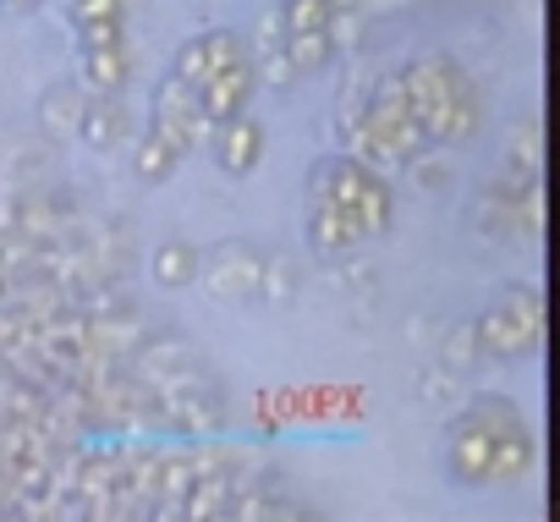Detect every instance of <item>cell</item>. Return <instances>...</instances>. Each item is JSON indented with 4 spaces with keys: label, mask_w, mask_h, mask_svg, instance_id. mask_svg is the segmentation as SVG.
<instances>
[{
    "label": "cell",
    "mask_w": 560,
    "mask_h": 522,
    "mask_svg": "<svg viewBox=\"0 0 560 522\" xmlns=\"http://www.w3.org/2000/svg\"><path fill=\"white\" fill-rule=\"evenodd\" d=\"M401 89L429 143H462L478 132V89L451 56H418L412 67H401Z\"/></svg>",
    "instance_id": "6da1fadb"
},
{
    "label": "cell",
    "mask_w": 560,
    "mask_h": 522,
    "mask_svg": "<svg viewBox=\"0 0 560 522\" xmlns=\"http://www.w3.org/2000/svg\"><path fill=\"white\" fill-rule=\"evenodd\" d=\"M522 413L505 396H478L467 413H456L451 434H445V462L456 484H489V462H494V434L505 424H516Z\"/></svg>",
    "instance_id": "7a4b0ae2"
},
{
    "label": "cell",
    "mask_w": 560,
    "mask_h": 522,
    "mask_svg": "<svg viewBox=\"0 0 560 522\" xmlns=\"http://www.w3.org/2000/svg\"><path fill=\"white\" fill-rule=\"evenodd\" d=\"M472 330H478V352H489L494 363H522L544 336V298L533 287H511Z\"/></svg>",
    "instance_id": "3957f363"
},
{
    "label": "cell",
    "mask_w": 560,
    "mask_h": 522,
    "mask_svg": "<svg viewBox=\"0 0 560 522\" xmlns=\"http://www.w3.org/2000/svg\"><path fill=\"white\" fill-rule=\"evenodd\" d=\"M154 127H160L182 154H187V149H198V143L214 132V127L203 121V111H198V89H192V83H182L176 72L154 89Z\"/></svg>",
    "instance_id": "277c9868"
},
{
    "label": "cell",
    "mask_w": 560,
    "mask_h": 522,
    "mask_svg": "<svg viewBox=\"0 0 560 522\" xmlns=\"http://www.w3.org/2000/svg\"><path fill=\"white\" fill-rule=\"evenodd\" d=\"M380 171L363 165L358 154H330L308 171V204H341V209H358L363 187L374 182Z\"/></svg>",
    "instance_id": "5b68a950"
},
{
    "label": "cell",
    "mask_w": 560,
    "mask_h": 522,
    "mask_svg": "<svg viewBox=\"0 0 560 522\" xmlns=\"http://www.w3.org/2000/svg\"><path fill=\"white\" fill-rule=\"evenodd\" d=\"M253 83H258V67L242 56V61H231V67H220L209 83H198V111H203V121L209 127H220V121H231V116H242L247 111V100H253Z\"/></svg>",
    "instance_id": "8992f818"
},
{
    "label": "cell",
    "mask_w": 560,
    "mask_h": 522,
    "mask_svg": "<svg viewBox=\"0 0 560 522\" xmlns=\"http://www.w3.org/2000/svg\"><path fill=\"white\" fill-rule=\"evenodd\" d=\"M231 61H242V39L231 34V28H209V34H198V39H187L182 50H176V78L182 83H209L220 67H231Z\"/></svg>",
    "instance_id": "52a82bcc"
},
{
    "label": "cell",
    "mask_w": 560,
    "mask_h": 522,
    "mask_svg": "<svg viewBox=\"0 0 560 522\" xmlns=\"http://www.w3.org/2000/svg\"><path fill=\"white\" fill-rule=\"evenodd\" d=\"M363 220L358 209H341V204H308V247L319 258H347L352 247H363Z\"/></svg>",
    "instance_id": "ba28073f"
},
{
    "label": "cell",
    "mask_w": 560,
    "mask_h": 522,
    "mask_svg": "<svg viewBox=\"0 0 560 522\" xmlns=\"http://www.w3.org/2000/svg\"><path fill=\"white\" fill-rule=\"evenodd\" d=\"M209 138H214V160H220L225 176H247V171L264 160V127H258L247 111L231 116V121H220Z\"/></svg>",
    "instance_id": "9c48e42d"
},
{
    "label": "cell",
    "mask_w": 560,
    "mask_h": 522,
    "mask_svg": "<svg viewBox=\"0 0 560 522\" xmlns=\"http://www.w3.org/2000/svg\"><path fill=\"white\" fill-rule=\"evenodd\" d=\"M258 270H264V258H258L253 247H242V242H225V247L209 253V287H214L220 298H247V292H258Z\"/></svg>",
    "instance_id": "30bf717a"
},
{
    "label": "cell",
    "mask_w": 560,
    "mask_h": 522,
    "mask_svg": "<svg viewBox=\"0 0 560 522\" xmlns=\"http://www.w3.org/2000/svg\"><path fill=\"white\" fill-rule=\"evenodd\" d=\"M533 467V434H527V424L516 418V424H505L500 434H494V462H489V484L500 478V484H511V478H522Z\"/></svg>",
    "instance_id": "8fae6325"
},
{
    "label": "cell",
    "mask_w": 560,
    "mask_h": 522,
    "mask_svg": "<svg viewBox=\"0 0 560 522\" xmlns=\"http://www.w3.org/2000/svg\"><path fill=\"white\" fill-rule=\"evenodd\" d=\"M121 132H127V111L116 105V100H83V116H78V138L83 143H94V149H116L121 143Z\"/></svg>",
    "instance_id": "7c38bea8"
},
{
    "label": "cell",
    "mask_w": 560,
    "mask_h": 522,
    "mask_svg": "<svg viewBox=\"0 0 560 522\" xmlns=\"http://www.w3.org/2000/svg\"><path fill=\"white\" fill-rule=\"evenodd\" d=\"M127 45H100V50H83V83L94 94H121L127 83Z\"/></svg>",
    "instance_id": "4fadbf2b"
},
{
    "label": "cell",
    "mask_w": 560,
    "mask_h": 522,
    "mask_svg": "<svg viewBox=\"0 0 560 522\" xmlns=\"http://www.w3.org/2000/svg\"><path fill=\"white\" fill-rule=\"evenodd\" d=\"M280 56L292 61V72H298V78H308V72H319V67L336 56V34H330V28H314V34H287V39H280Z\"/></svg>",
    "instance_id": "5bb4252c"
},
{
    "label": "cell",
    "mask_w": 560,
    "mask_h": 522,
    "mask_svg": "<svg viewBox=\"0 0 560 522\" xmlns=\"http://www.w3.org/2000/svg\"><path fill=\"white\" fill-rule=\"evenodd\" d=\"M198 276V247L187 242H160L154 247V281L160 287H187Z\"/></svg>",
    "instance_id": "9a60e30c"
},
{
    "label": "cell",
    "mask_w": 560,
    "mask_h": 522,
    "mask_svg": "<svg viewBox=\"0 0 560 522\" xmlns=\"http://www.w3.org/2000/svg\"><path fill=\"white\" fill-rule=\"evenodd\" d=\"M336 0H280V28L287 34H314V28H330L336 23Z\"/></svg>",
    "instance_id": "2e32d148"
},
{
    "label": "cell",
    "mask_w": 560,
    "mask_h": 522,
    "mask_svg": "<svg viewBox=\"0 0 560 522\" xmlns=\"http://www.w3.org/2000/svg\"><path fill=\"white\" fill-rule=\"evenodd\" d=\"M176 160H182V149H176L160 127H149V138L138 143V160H132V165H138L143 182H165V176L176 171Z\"/></svg>",
    "instance_id": "e0dca14e"
},
{
    "label": "cell",
    "mask_w": 560,
    "mask_h": 522,
    "mask_svg": "<svg viewBox=\"0 0 560 522\" xmlns=\"http://www.w3.org/2000/svg\"><path fill=\"white\" fill-rule=\"evenodd\" d=\"M78 116H83L78 89H50L45 105H39V121H45V132H56V138H78Z\"/></svg>",
    "instance_id": "ac0fdd59"
},
{
    "label": "cell",
    "mask_w": 560,
    "mask_h": 522,
    "mask_svg": "<svg viewBox=\"0 0 560 522\" xmlns=\"http://www.w3.org/2000/svg\"><path fill=\"white\" fill-rule=\"evenodd\" d=\"M390 214H396V204H390V182H385V176H374V182L363 187V198H358L363 236H385V231H390Z\"/></svg>",
    "instance_id": "d6986e66"
},
{
    "label": "cell",
    "mask_w": 560,
    "mask_h": 522,
    "mask_svg": "<svg viewBox=\"0 0 560 522\" xmlns=\"http://www.w3.org/2000/svg\"><path fill=\"white\" fill-rule=\"evenodd\" d=\"M72 28H78V45H83V50L127 45V18H89V23H72Z\"/></svg>",
    "instance_id": "ffe728a7"
},
{
    "label": "cell",
    "mask_w": 560,
    "mask_h": 522,
    "mask_svg": "<svg viewBox=\"0 0 560 522\" xmlns=\"http://www.w3.org/2000/svg\"><path fill=\"white\" fill-rule=\"evenodd\" d=\"M538 160H544V149H538V121H527L522 138H511V171H516V176H538Z\"/></svg>",
    "instance_id": "44dd1931"
},
{
    "label": "cell",
    "mask_w": 560,
    "mask_h": 522,
    "mask_svg": "<svg viewBox=\"0 0 560 522\" xmlns=\"http://www.w3.org/2000/svg\"><path fill=\"white\" fill-rule=\"evenodd\" d=\"M472 358H478V330H472V320H467V325H456V330L445 336V369L462 374Z\"/></svg>",
    "instance_id": "7402d4cb"
},
{
    "label": "cell",
    "mask_w": 560,
    "mask_h": 522,
    "mask_svg": "<svg viewBox=\"0 0 560 522\" xmlns=\"http://www.w3.org/2000/svg\"><path fill=\"white\" fill-rule=\"evenodd\" d=\"M292 287H298V281H292V265H287V258H269V265L258 270V292L275 298V303H287Z\"/></svg>",
    "instance_id": "603a6c76"
},
{
    "label": "cell",
    "mask_w": 560,
    "mask_h": 522,
    "mask_svg": "<svg viewBox=\"0 0 560 522\" xmlns=\"http://www.w3.org/2000/svg\"><path fill=\"white\" fill-rule=\"evenodd\" d=\"M89 18H127V0H72V23Z\"/></svg>",
    "instance_id": "cb8c5ba5"
},
{
    "label": "cell",
    "mask_w": 560,
    "mask_h": 522,
    "mask_svg": "<svg viewBox=\"0 0 560 522\" xmlns=\"http://www.w3.org/2000/svg\"><path fill=\"white\" fill-rule=\"evenodd\" d=\"M0 7H7V12H34L39 0H0Z\"/></svg>",
    "instance_id": "d4e9b609"
},
{
    "label": "cell",
    "mask_w": 560,
    "mask_h": 522,
    "mask_svg": "<svg viewBox=\"0 0 560 522\" xmlns=\"http://www.w3.org/2000/svg\"><path fill=\"white\" fill-rule=\"evenodd\" d=\"M336 7H347V0H336Z\"/></svg>",
    "instance_id": "484cf974"
}]
</instances>
